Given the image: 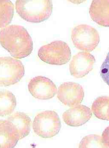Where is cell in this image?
<instances>
[{
	"label": "cell",
	"instance_id": "cell-1",
	"mask_svg": "<svg viewBox=\"0 0 109 148\" xmlns=\"http://www.w3.org/2000/svg\"><path fill=\"white\" fill-rule=\"evenodd\" d=\"M0 42L12 57L18 59L28 57L33 50V41L30 35L20 25H9L1 29Z\"/></svg>",
	"mask_w": 109,
	"mask_h": 148
},
{
	"label": "cell",
	"instance_id": "cell-2",
	"mask_svg": "<svg viewBox=\"0 0 109 148\" xmlns=\"http://www.w3.org/2000/svg\"><path fill=\"white\" fill-rule=\"evenodd\" d=\"M15 9L20 17L26 21L40 23L51 15L52 2L49 0H17Z\"/></svg>",
	"mask_w": 109,
	"mask_h": 148
},
{
	"label": "cell",
	"instance_id": "cell-3",
	"mask_svg": "<svg viewBox=\"0 0 109 148\" xmlns=\"http://www.w3.org/2000/svg\"><path fill=\"white\" fill-rule=\"evenodd\" d=\"M38 55L39 58L45 63L59 66L64 65L70 61L71 52L66 43L57 40L41 47Z\"/></svg>",
	"mask_w": 109,
	"mask_h": 148
},
{
	"label": "cell",
	"instance_id": "cell-4",
	"mask_svg": "<svg viewBox=\"0 0 109 148\" xmlns=\"http://www.w3.org/2000/svg\"><path fill=\"white\" fill-rule=\"evenodd\" d=\"M32 126L36 134L47 139L51 138L59 133L61 123L57 112L53 111H46L36 116Z\"/></svg>",
	"mask_w": 109,
	"mask_h": 148
},
{
	"label": "cell",
	"instance_id": "cell-5",
	"mask_svg": "<svg viewBox=\"0 0 109 148\" xmlns=\"http://www.w3.org/2000/svg\"><path fill=\"white\" fill-rule=\"evenodd\" d=\"M71 39L75 48L82 51L91 52L100 42V36L95 28L86 24L75 27L71 33Z\"/></svg>",
	"mask_w": 109,
	"mask_h": 148
},
{
	"label": "cell",
	"instance_id": "cell-6",
	"mask_svg": "<svg viewBox=\"0 0 109 148\" xmlns=\"http://www.w3.org/2000/svg\"><path fill=\"white\" fill-rule=\"evenodd\" d=\"M0 68L1 86H10L17 83L25 73L24 66L22 62L11 57H1Z\"/></svg>",
	"mask_w": 109,
	"mask_h": 148
},
{
	"label": "cell",
	"instance_id": "cell-7",
	"mask_svg": "<svg viewBox=\"0 0 109 148\" xmlns=\"http://www.w3.org/2000/svg\"><path fill=\"white\" fill-rule=\"evenodd\" d=\"M84 92L82 86L75 82H65L58 89L57 97L64 105L72 107L81 103Z\"/></svg>",
	"mask_w": 109,
	"mask_h": 148
},
{
	"label": "cell",
	"instance_id": "cell-8",
	"mask_svg": "<svg viewBox=\"0 0 109 148\" xmlns=\"http://www.w3.org/2000/svg\"><path fill=\"white\" fill-rule=\"evenodd\" d=\"M28 89L34 98L40 100L51 99L57 93V87L52 81L42 76L32 78L29 82Z\"/></svg>",
	"mask_w": 109,
	"mask_h": 148
},
{
	"label": "cell",
	"instance_id": "cell-9",
	"mask_svg": "<svg viewBox=\"0 0 109 148\" xmlns=\"http://www.w3.org/2000/svg\"><path fill=\"white\" fill-rule=\"evenodd\" d=\"M95 59L87 52H80L74 56L69 65L71 75L75 78L85 77L93 69Z\"/></svg>",
	"mask_w": 109,
	"mask_h": 148
},
{
	"label": "cell",
	"instance_id": "cell-10",
	"mask_svg": "<svg viewBox=\"0 0 109 148\" xmlns=\"http://www.w3.org/2000/svg\"><path fill=\"white\" fill-rule=\"evenodd\" d=\"M92 116L90 108L84 105L71 107L63 114V119L66 124L72 127H79L86 123Z\"/></svg>",
	"mask_w": 109,
	"mask_h": 148
},
{
	"label": "cell",
	"instance_id": "cell-11",
	"mask_svg": "<svg viewBox=\"0 0 109 148\" xmlns=\"http://www.w3.org/2000/svg\"><path fill=\"white\" fill-rule=\"evenodd\" d=\"M89 13L93 21L101 26L109 27V0H93Z\"/></svg>",
	"mask_w": 109,
	"mask_h": 148
},
{
	"label": "cell",
	"instance_id": "cell-12",
	"mask_svg": "<svg viewBox=\"0 0 109 148\" xmlns=\"http://www.w3.org/2000/svg\"><path fill=\"white\" fill-rule=\"evenodd\" d=\"M0 148H12L20 140L17 131L8 120L0 121Z\"/></svg>",
	"mask_w": 109,
	"mask_h": 148
},
{
	"label": "cell",
	"instance_id": "cell-13",
	"mask_svg": "<svg viewBox=\"0 0 109 148\" xmlns=\"http://www.w3.org/2000/svg\"><path fill=\"white\" fill-rule=\"evenodd\" d=\"M7 120L12 123L17 131L20 140L26 137L30 133L32 120L23 112H15Z\"/></svg>",
	"mask_w": 109,
	"mask_h": 148
},
{
	"label": "cell",
	"instance_id": "cell-14",
	"mask_svg": "<svg viewBox=\"0 0 109 148\" xmlns=\"http://www.w3.org/2000/svg\"><path fill=\"white\" fill-rule=\"evenodd\" d=\"M1 117L7 116L13 112L16 106V99L14 95L11 92L4 90L0 92Z\"/></svg>",
	"mask_w": 109,
	"mask_h": 148
},
{
	"label": "cell",
	"instance_id": "cell-15",
	"mask_svg": "<svg viewBox=\"0 0 109 148\" xmlns=\"http://www.w3.org/2000/svg\"><path fill=\"white\" fill-rule=\"evenodd\" d=\"M92 111L98 119L109 121V97L103 96L96 98L92 105Z\"/></svg>",
	"mask_w": 109,
	"mask_h": 148
},
{
	"label": "cell",
	"instance_id": "cell-16",
	"mask_svg": "<svg viewBox=\"0 0 109 148\" xmlns=\"http://www.w3.org/2000/svg\"><path fill=\"white\" fill-rule=\"evenodd\" d=\"M1 28H5L11 23L14 13V5L12 1L1 0Z\"/></svg>",
	"mask_w": 109,
	"mask_h": 148
},
{
	"label": "cell",
	"instance_id": "cell-17",
	"mask_svg": "<svg viewBox=\"0 0 109 148\" xmlns=\"http://www.w3.org/2000/svg\"><path fill=\"white\" fill-rule=\"evenodd\" d=\"M79 148H104L101 140V136L98 135H89L82 140Z\"/></svg>",
	"mask_w": 109,
	"mask_h": 148
},
{
	"label": "cell",
	"instance_id": "cell-18",
	"mask_svg": "<svg viewBox=\"0 0 109 148\" xmlns=\"http://www.w3.org/2000/svg\"><path fill=\"white\" fill-rule=\"evenodd\" d=\"M100 75L104 82L109 86V51L101 65Z\"/></svg>",
	"mask_w": 109,
	"mask_h": 148
},
{
	"label": "cell",
	"instance_id": "cell-19",
	"mask_svg": "<svg viewBox=\"0 0 109 148\" xmlns=\"http://www.w3.org/2000/svg\"><path fill=\"white\" fill-rule=\"evenodd\" d=\"M101 140L104 148H109V126L104 130L101 135Z\"/></svg>",
	"mask_w": 109,
	"mask_h": 148
}]
</instances>
